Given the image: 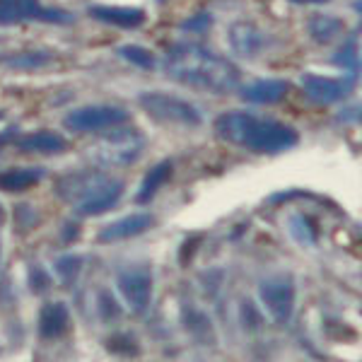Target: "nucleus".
<instances>
[{
    "mask_svg": "<svg viewBox=\"0 0 362 362\" xmlns=\"http://www.w3.org/2000/svg\"><path fill=\"white\" fill-rule=\"evenodd\" d=\"M227 39L237 56L254 58L266 49V37L254 22H235L227 29Z\"/></svg>",
    "mask_w": 362,
    "mask_h": 362,
    "instance_id": "nucleus-12",
    "label": "nucleus"
},
{
    "mask_svg": "<svg viewBox=\"0 0 362 362\" xmlns=\"http://www.w3.org/2000/svg\"><path fill=\"white\" fill-rule=\"evenodd\" d=\"M13 145L20 153L27 155H61L68 150V140L61 133L54 131H34L25 133V136H17Z\"/></svg>",
    "mask_w": 362,
    "mask_h": 362,
    "instance_id": "nucleus-13",
    "label": "nucleus"
},
{
    "mask_svg": "<svg viewBox=\"0 0 362 362\" xmlns=\"http://www.w3.org/2000/svg\"><path fill=\"white\" fill-rule=\"evenodd\" d=\"M97 309H99V319L102 321H116L121 317V305L116 300V295H112L109 290H102L97 297Z\"/></svg>",
    "mask_w": 362,
    "mask_h": 362,
    "instance_id": "nucleus-27",
    "label": "nucleus"
},
{
    "mask_svg": "<svg viewBox=\"0 0 362 362\" xmlns=\"http://www.w3.org/2000/svg\"><path fill=\"white\" fill-rule=\"evenodd\" d=\"M210 25H213V15H210V13H198V15H194V17H189V20L181 22V29H184V32L203 34V32H208Z\"/></svg>",
    "mask_w": 362,
    "mask_h": 362,
    "instance_id": "nucleus-31",
    "label": "nucleus"
},
{
    "mask_svg": "<svg viewBox=\"0 0 362 362\" xmlns=\"http://www.w3.org/2000/svg\"><path fill=\"white\" fill-rule=\"evenodd\" d=\"M75 17L61 8L42 5V0H0V25L15 27L22 22H44V25H70Z\"/></svg>",
    "mask_w": 362,
    "mask_h": 362,
    "instance_id": "nucleus-8",
    "label": "nucleus"
},
{
    "mask_svg": "<svg viewBox=\"0 0 362 362\" xmlns=\"http://www.w3.org/2000/svg\"><path fill=\"white\" fill-rule=\"evenodd\" d=\"M22 223H25V227H22L25 232H27V230H32V227L39 223L37 210L29 206V203H20V206L15 208V227H20ZM22 230H20V232H22Z\"/></svg>",
    "mask_w": 362,
    "mask_h": 362,
    "instance_id": "nucleus-30",
    "label": "nucleus"
},
{
    "mask_svg": "<svg viewBox=\"0 0 362 362\" xmlns=\"http://www.w3.org/2000/svg\"><path fill=\"white\" fill-rule=\"evenodd\" d=\"M3 223H5V208L0 206V227H3ZM0 254H3V244H0Z\"/></svg>",
    "mask_w": 362,
    "mask_h": 362,
    "instance_id": "nucleus-36",
    "label": "nucleus"
},
{
    "mask_svg": "<svg viewBox=\"0 0 362 362\" xmlns=\"http://www.w3.org/2000/svg\"><path fill=\"white\" fill-rule=\"evenodd\" d=\"M153 273L143 266H131L116 273V293L133 314H145L153 302Z\"/></svg>",
    "mask_w": 362,
    "mask_h": 362,
    "instance_id": "nucleus-9",
    "label": "nucleus"
},
{
    "mask_svg": "<svg viewBox=\"0 0 362 362\" xmlns=\"http://www.w3.org/2000/svg\"><path fill=\"white\" fill-rule=\"evenodd\" d=\"M215 136L227 145H237L256 155H280L300 143L293 126L249 112H225L215 119Z\"/></svg>",
    "mask_w": 362,
    "mask_h": 362,
    "instance_id": "nucleus-2",
    "label": "nucleus"
},
{
    "mask_svg": "<svg viewBox=\"0 0 362 362\" xmlns=\"http://www.w3.org/2000/svg\"><path fill=\"white\" fill-rule=\"evenodd\" d=\"M290 83L280 78H264V80H254L247 87L239 90V95L247 104H278L288 97Z\"/></svg>",
    "mask_w": 362,
    "mask_h": 362,
    "instance_id": "nucleus-15",
    "label": "nucleus"
},
{
    "mask_svg": "<svg viewBox=\"0 0 362 362\" xmlns=\"http://www.w3.org/2000/svg\"><path fill=\"white\" fill-rule=\"evenodd\" d=\"M51 285H54V278L49 276V271L42 266H32L29 268V276H27V288L29 293L34 295H44L51 290Z\"/></svg>",
    "mask_w": 362,
    "mask_h": 362,
    "instance_id": "nucleus-26",
    "label": "nucleus"
},
{
    "mask_svg": "<svg viewBox=\"0 0 362 362\" xmlns=\"http://www.w3.org/2000/svg\"><path fill=\"white\" fill-rule=\"evenodd\" d=\"M37 329L44 341H54V338H61L66 334L70 329V309L66 302H46L39 309Z\"/></svg>",
    "mask_w": 362,
    "mask_h": 362,
    "instance_id": "nucleus-16",
    "label": "nucleus"
},
{
    "mask_svg": "<svg viewBox=\"0 0 362 362\" xmlns=\"http://www.w3.org/2000/svg\"><path fill=\"white\" fill-rule=\"evenodd\" d=\"M119 56L126 58V61L133 63V66L143 68V70H155L157 68L155 54H153V51H148V49H143V46H136V44L124 46V49H119Z\"/></svg>",
    "mask_w": 362,
    "mask_h": 362,
    "instance_id": "nucleus-24",
    "label": "nucleus"
},
{
    "mask_svg": "<svg viewBox=\"0 0 362 362\" xmlns=\"http://www.w3.org/2000/svg\"><path fill=\"white\" fill-rule=\"evenodd\" d=\"M259 300L276 324H288L295 312L297 288L295 280L288 273L268 276L259 280Z\"/></svg>",
    "mask_w": 362,
    "mask_h": 362,
    "instance_id": "nucleus-7",
    "label": "nucleus"
},
{
    "mask_svg": "<svg viewBox=\"0 0 362 362\" xmlns=\"http://www.w3.org/2000/svg\"><path fill=\"white\" fill-rule=\"evenodd\" d=\"M80 232H83V227H80L78 220H68V223H63V227H61V242L73 244L75 239L80 237Z\"/></svg>",
    "mask_w": 362,
    "mask_h": 362,
    "instance_id": "nucleus-32",
    "label": "nucleus"
},
{
    "mask_svg": "<svg viewBox=\"0 0 362 362\" xmlns=\"http://www.w3.org/2000/svg\"><path fill=\"white\" fill-rule=\"evenodd\" d=\"M155 225V218L148 213H133V215H126L121 220H114L109 223L107 227L97 232V242L99 244H114V242H124V239H133L143 232L153 230Z\"/></svg>",
    "mask_w": 362,
    "mask_h": 362,
    "instance_id": "nucleus-11",
    "label": "nucleus"
},
{
    "mask_svg": "<svg viewBox=\"0 0 362 362\" xmlns=\"http://www.w3.org/2000/svg\"><path fill=\"white\" fill-rule=\"evenodd\" d=\"M138 104L157 124L184 126V128H196L203 124V114L198 112V107H194L189 99L169 95V92H157V90L143 92L138 97Z\"/></svg>",
    "mask_w": 362,
    "mask_h": 362,
    "instance_id": "nucleus-5",
    "label": "nucleus"
},
{
    "mask_svg": "<svg viewBox=\"0 0 362 362\" xmlns=\"http://www.w3.org/2000/svg\"><path fill=\"white\" fill-rule=\"evenodd\" d=\"M83 268H85V256H80V254H66L54 264L56 276L63 285H66V288L78 280V276L83 273Z\"/></svg>",
    "mask_w": 362,
    "mask_h": 362,
    "instance_id": "nucleus-21",
    "label": "nucleus"
},
{
    "mask_svg": "<svg viewBox=\"0 0 362 362\" xmlns=\"http://www.w3.org/2000/svg\"><path fill=\"white\" fill-rule=\"evenodd\" d=\"M288 230L295 242L302 244V247H314V244H317L319 230H317V223H314L309 215H293V218L288 220Z\"/></svg>",
    "mask_w": 362,
    "mask_h": 362,
    "instance_id": "nucleus-20",
    "label": "nucleus"
},
{
    "mask_svg": "<svg viewBox=\"0 0 362 362\" xmlns=\"http://www.w3.org/2000/svg\"><path fill=\"white\" fill-rule=\"evenodd\" d=\"M201 242H203V237L201 235H194V237H189L186 239V244L181 247V251H179V256H181V266H186L191 261V256H194V251L201 247Z\"/></svg>",
    "mask_w": 362,
    "mask_h": 362,
    "instance_id": "nucleus-33",
    "label": "nucleus"
},
{
    "mask_svg": "<svg viewBox=\"0 0 362 362\" xmlns=\"http://www.w3.org/2000/svg\"><path fill=\"white\" fill-rule=\"evenodd\" d=\"M90 148L92 160L99 167H131L145 150V133L138 128L121 124L109 131Z\"/></svg>",
    "mask_w": 362,
    "mask_h": 362,
    "instance_id": "nucleus-4",
    "label": "nucleus"
},
{
    "mask_svg": "<svg viewBox=\"0 0 362 362\" xmlns=\"http://www.w3.org/2000/svg\"><path fill=\"white\" fill-rule=\"evenodd\" d=\"M54 58V54L49 51H27V54H17L8 58V66L15 70H32V68H42Z\"/></svg>",
    "mask_w": 362,
    "mask_h": 362,
    "instance_id": "nucleus-25",
    "label": "nucleus"
},
{
    "mask_svg": "<svg viewBox=\"0 0 362 362\" xmlns=\"http://www.w3.org/2000/svg\"><path fill=\"white\" fill-rule=\"evenodd\" d=\"M17 138V126H10V128H5L3 133H0V153H3V148H8L10 143Z\"/></svg>",
    "mask_w": 362,
    "mask_h": 362,
    "instance_id": "nucleus-34",
    "label": "nucleus"
},
{
    "mask_svg": "<svg viewBox=\"0 0 362 362\" xmlns=\"http://www.w3.org/2000/svg\"><path fill=\"white\" fill-rule=\"evenodd\" d=\"M90 17L102 25L116 29H138L145 25L148 15L140 8H119V5H92Z\"/></svg>",
    "mask_w": 362,
    "mask_h": 362,
    "instance_id": "nucleus-14",
    "label": "nucleus"
},
{
    "mask_svg": "<svg viewBox=\"0 0 362 362\" xmlns=\"http://www.w3.org/2000/svg\"><path fill=\"white\" fill-rule=\"evenodd\" d=\"M239 321H242V326L247 331H256L261 324H264V317H261V312L256 309L254 302L244 300L242 302V314H239Z\"/></svg>",
    "mask_w": 362,
    "mask_h": 362,
    "instance_id": "nucleus-29",
    "label": "nucleus"
},
{
    "mask_svg": "<svg viewBox=\"0 0 362 362\" xmlns=\"http://www.w3.org/2000/svg\"><path fill=\"white\" fill-rule=\"evenodd\" d=\"M54 191L61 201L73 206L75 218H95L119 206L126 184L97 169H83L58 179Z\"/></svg>",
    "mask_w": 362,
    "mask_h": 362,
    "instance_id": "nucleus-3",
    "label": "nucleus"
},
{
    "mask_svg": "<svg viewBox=\"0 0 362 362\" xmlns=\"http://www.w3.org/2000/svg\"><path fill=\"white\" fill-rule=\"evenodd\" d=\"M355 80H358L355 75L329 78V75H319V73H305L302 75V90L317 104H336L353 95Z\"/></svg>",
    "mask_w": 362,
    "mask_h": 362,
    "instance_id": "nucleus-10",
    "label": "nucleus"
},
{
    "mask_svg": "<svg viewBox=\"0 0 362 362\" xmlns=\"http://www.w3.org/2000/svg\"><path fill=\"white\" fill-rule=\"evenodd\" d=\"M184 326L194 336H198V334H213V324H210V319L203 312H198V309H191V307L184 309Z\"/></svg>",
    "mask_w": 362,
    "mask_h": 362,
    "instance_id": "nucleus-28",
    "label": "nucleus"
},
{
    "mask_svg": "<svg viewBox=\"0 0 362 362\" xmlns=\"http://www.w3.org/2000/svg\"><path fill=\"white\" fill-rule=\"evenodd\" d=\"M0 119H5V112H0Z\"/></svg>",
    "mask_w": 362,
    "mask_h": 362,
    "instance_id": "nucleus-37",
    "label": "nucleus"
},
{
    "mask_svg": "<svg viewBox=\"0 0 362 362\" xmlns=\"http://www.w3.org/2000/svg\"><path fill=\"white\" fill-rule=\"evenodd\" d=\"M131 114L124 107L116 104H90V107H78L66 114L63 126L70 133H102L121 124H128Z\"/></svg>",
    "mask_w": 362,
    "mask_h": 362,
    "instance_id": "nucleus-6",
    "label": "nucleus"
},
{
    "mask_svg": "<svg viewBox=\"0 0 362 362\" xmlns=\"http://www.w3.org/2000/svg\"><path fill=\"white\" fill-rule=\"evenodd\" d=\"M307 32L319 46H326L331 42H336L338 34L343 32V20L341 17H334V15L317 13L307 20Z\"/></svg>",
    "mask_w": 362,
    "mask_h": 362,
    "instance_id": "nucleus-19",
    "label": "nucleus"
},
{
    "mask_svg": "<svg viewBox=\"0 0 362 362\" xmlns=\"http://www.w3.org/2000/svg\"><path fill=\"white\" fill-rule=\"evenodd\" d=\"M162 70L179 85L208 95H230L239 87V68L201 44H177L167 51Z\"/></svg>",
    "mask_w": 362,
    "mask_h": 362,
    "instance_id": "nucleus-1",
    "label": "nucleus"
},
{
    "mask_svg": "<svg viewBox=\"0 0 362 362\" xmlns=\"http://www.w3.org/2000/svg\"><path fill=\"white\" fill-rule=\"evenodd\" d=\"M172 172H174L172 160H162L160 165H155L153 169H150V172L145 174V179L140 181V186L136 191V203H138V206H145V203L153 201V198L160 194L162 186L172 179Z\"/></svg>",
    "mask_w": 362,
    "mask_h": 362,
    "instance_id": "nucleus-18",
    "label": "nucleus"
},
{
    "mask_svg": "<svg viewBox=\"0 0 362 362\" xmlns=\"http://www.w3.org/2000/svg\"><path fill=\"white\" fill-rule=\"evenodd\" d=\"M334 66L343 68L348 75H355V78H358L360 75V51H358V42H355V39H350V42H346L336 51Z\"/></svg>",
    "mask_w": 362,
    "mask_h": 362,
    "instance_id": "nucleus-23",
    "label": "nucleus"
},
{
    "mask_svg": "<svg viewBox=\"0 0 362 362\" xmlns=\"http://www.w3.org/2000/svg\"><path fill=\"white\" fill-rule=\"evenodd\" d=\"M290 3H295V5H324V3H329V0H290Z\"/></svg>",
    "mask_w": 362,
    "mask_h": 362,
    "instance_id": "nucleus-35",
    "label": "nucleus"
},
{
    "mask_svg": "<svg viewBox=\"0 0 362 362\" xmlns=\"http://www.w3.org/2000/svg\"><path fill=\"white\" fill-rule=\"evenodd\" d=\"M104 346L112 355H126V358H136L140 355V343L136 341V336L131 331H116L104 341Z\"/></svg>",
    "mask_w": 362,
    "mask_h": 362,
    "instance_id": "nucleus-22",
    "label": "nucleus"
},
{
    "mask_svg": "<svg viewBox=\"0 0 362 362\" xmlns=\"http://www.w3.org/2000/svg\"><path fill=\"white\" fill-rule=\"evenodd\" d=\"M46 177L44 167H13L0 172V191L3 194H22L42 184Z\"/></svg>",
    "mask_w": 362,
    "mask_h": 362,
    "instance_id": "nucleus-17",
    "label": "nucleus"
}]
</instances>
